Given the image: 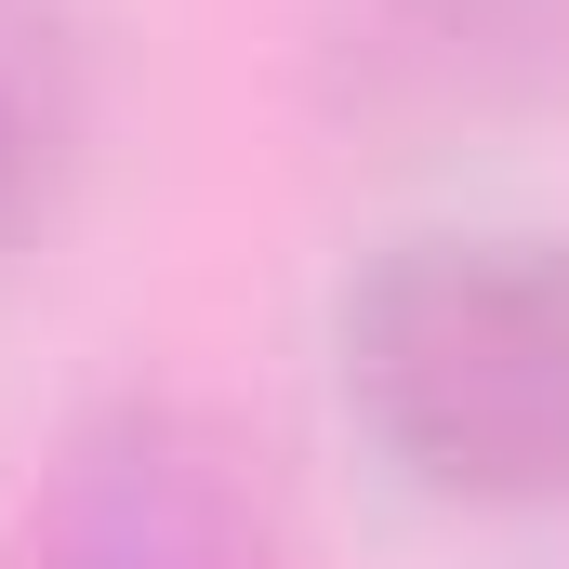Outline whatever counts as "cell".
<instances>
[{"label": "cell", "instance_id": "277c9868", "mask_svg": "<svg viewBox=\"0 0 569 569\" xmlns=\"http://www.w3.org/2000/svg\"><path fill=\"white\" fill-rule=\"evenodd\" d=\"M107 159V27L93 0H0V279L40 266Z\"/></svg>", "mask_w": 569, "mask_h": 569}, {"label": "cell", "instance_id": "6da1fadb", "mask_svg": "<svg viewBox=\"0 0 569 569\" xmlns=\"http://www.w3.org/2000/svg\"><path fill=\"white\" fill-rule=\"evenodd\" d=\"M345 437L437 517L569 503V226L437 212L371 239L331 291Z\"/></svg>", "mask_w": 569, "mask_h": 569}, {"label": "cell", "instance_id": "7a4b0ae2", "mask_svg": "<svg viewBox=\"0 0 569 569\" xmlns=\"http://www.w3.org/2000/svg\"><path fill=\"white\" fill-rule=\"evenodd\" d=\"M13 569H279L266 450L199 398H93L40 450Z\"/></svg>", "mask_w": 569, "mask_h": 569}, {"label": "cell", "instance_id": "3957f363", "mask_svg": "<svg viewBox=\"0 0 569 569\" xmlns=\"http://www.w3.org/2000/svg\"><path fill=\"white\" fill-rule=\"evenodd\" d=\"M305 107L358 159H450L569 107V0H318Z\"/></svg>", "mask_w": 569, "mask_h": 569}]
</instances>
